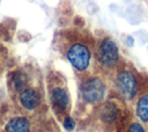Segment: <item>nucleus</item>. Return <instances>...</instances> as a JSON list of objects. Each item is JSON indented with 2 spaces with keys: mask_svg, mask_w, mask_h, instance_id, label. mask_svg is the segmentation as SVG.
<instances>
[{
  "mask_svg": "<svg viewBox=\"0 0 148 132\" xmlns=\"http://www.w3.org/2000/svg\"><path fill=\"white\" fill-rule=\"evenodd\" d=\"M65 54L75 71L84 72L88 69L91 60V50L86 41L81 38L71 41L66 46Z\"/></svg>",
  "mask_w": 148,
  "mask_h": 132,
  "instance_id": "nucleus-1",
  "label": "nucleus"
},
{
  "mask_svg": "<svg viewBox=\"0 0 148 132\" xmlns=\"http://www.w3.org/2000/svg\"><path fill=\"white\" fill-rule=\"evenodd\" d=\"M96 59L105 71H111L117 67L119 63V50L112 38L103 37L99 39L96 47Z\"/></svg>",
  "mask_w": 148,
  "mask_h": 132,
  "instance_id": "nucleus-2",
  "label": "nucleus"
},
{
  "mask_svg": "<svg viewBox=\"0 0 148 132\" xmlns=\"http://www.w3.org/2000/svg\"><path fill=\"white\" fill-rule=\"evenodd\" d=\"M82 100L89 104L101 103L106 95V86L98 76H89L84 79L80 86Z\"/></svg>",
  "mask_w": 148,
  "mask_h": 132,
  "instance_id": "nucleus-3",
  "label": "nucleus"
},
{
  "mask_svg": "<svg viewBox=\"0 0 148 132\" xmlns=\"http://www.w3.org/2000/svg\"><path fill=\"white\" fill-rule=\"evenodd\" d=\"M114 85L119 95L126 101H132L138 94L139 82L136 75L130 68H121L117 72Z\"/></svg>",
  "mask_w": 148,
  "mask_h": 132,
  "instance_id": "nucleus-4",
  "label": "nucleus"
},
{
  "mask_svg": "<svg viewBox=\"0 0 148 132\" xmlns=\"http://www.w3.org/2000/svg\"><path fill=\"white\" fill-rule=\"evenodd\" d=\"M50 103L53 111L58 115H64L69 109V94L62 83H54L49 89Z\"/></svg>",
  "mask_w": 148,
  "mask_h": 132,
  "instance_id": "nucleus-5",
  "label": "nucleus"
},
{
  "mask_svg": "<svg viewBox=\"0 0 148 132\" xmlns=\"http://www.w3.org/2000/svg\"><path fill=\"white\" fill-rule=\"evenodd\" d=\"M18 103L27 111H34L40 104V95L37 89L25 87L18 93Z\"/></svg>",
  "mask_w": 148,
  "mask_h": 132,
  "instance_id": "nucleus-6",
  "label": "nucleus"
},
{
  "mask_svg": "<svg viewBox=\"0 0 148 132\" xmlns=\"http://www.w3.org/2000/svg\"><path fill=\"white\" fill-rule=\"evenodd\" d=\"M120 112L121 111H120V108L118 107V104L112 101L105 102L101 107V110H99L101 119L106 124L116 123L120 117Z\"/></svg>",
  "mask_w": 148,
  "mask_h": 132,
  "instance_id": "nucleus-7",
  "label": "nucleus"
},
{
  "mask_svg": "<svg viewBox=\"0 0 148 132\" xmlns=\"http://www.w3.org/2000/svg\"><path fill=\"white\" fill-rule=\"evenodd\" d=\"M6 132H30V123L25 117H14L5 126Z\"/></svg>",
  "mask_w": 148,
  "mask_h": 132,
  "instance_id": "nucleus-8",
  "label": "nucleus"
},
{
  "mask_svg": "<svg viewBox=\"0 0 148 132\" xmlns=\"http://www.w3.org/2000/svg\"><path fill=\"white\" fill-rule=\"evenodd\" d=\"M135 113L141 122L148 123V91H145L139 96L135 104Z\"/></svg>",
  "mask_w": 148,
  "mask_h": 132,
  "instance_id": "nucleus-9",
  "label": "nucleus"
},
{
  "mask_svg": "<svg viewBox=\"0 0 148 132\" xmlns=\"http://www.w3.org/2000/svg\"><path fill=\"white\" fill-rule=\"evenodd\" d=\"M12 85L13 87L16 89V90H22L24 89L27 86V79H25V75H23L22 73H16L14 76H13V81H12Z\"/></svg>",
  "mask_w": 148,
  "mask_h": 132,
  "instance_id": "nucleus-10",
  "label": "nucleus"
},
{
  "mask_svg": "<svg viewBox=\"0 0 148 132\" xmlns=\"http://www.w3.org/2000/svg\"><path fill=\"white\" fill-rule=\"evenodd\" d=\"M62 125H64V127H65L67 131H72V130H74V127H75V120H74L71 116H66V117L64 118Z\"/></svg>",
  "mask_w": 148,
  "mask_h": 132,
  "instance_id": "nucleus-11",
  "label": "nucleus"
},
{
  "mask_svg": "<svg viewBox=\"0 0 148 132\" xmlns=\"http://www.w3.org/2000/svg\"><path fill=\"white\" fill-rule=\"evenodd\" d=\"M127 132H145V129L142 127V125L138 122H132L130 124V126L127 127Z\"/></svg>",
  "mask_w": 148,
  "mask_h": 132,
  "instance_id": "nucleus-12",
  "label": "nucleus"
}]
</instances>
